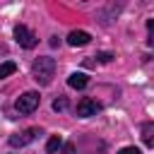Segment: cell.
<instances>
[{
  "label": "cell",
  "mask_w": 154,
  "mask_h": 154,
  "mask_svg": "<svg viewBox=\"0 0 154 154\" xmlns=\"http://www.w3.org/2000/svg\"><path fill=\"white\" fill-rule=\"evenodd\" d=\"M77 149H75V144L72 142H63V147H60V154H75Z\"/></svg>",
  "instance_id": "7c38bea8"
},
{
  "label": "cell",
  "mask_w": 154,
  "mask_h": 154,
  "mask_svg": "<svg viewBox=\"0 0 154 154\" xmlns=\"http://www.w3.org/2000/svg\"><path fill=\"white\" fill-rule=\"evenodd\" d=\"M65 108H67V99L65 96H58L53 101V111H65Z\"/></svg>",
  "instance_id": "8fae6325"
},
{
  "label": "cell",
  "mask_w": 154,
  "mask_h": 154,
  "mask_svg": "<svg viewBox=\"0 0 154 154\" xmlns=\"http://www.w3.org/2000/svg\"><path fill=\"white\" fill-rule=\"evenodd\" d=\"M96 58H99L101 63H111V60H113V55H111V53H106V51H103V53H99Z\"/></svg>",
  "instance_id": "5bb4252c"
},
{
  "label": "cell",
  "mask_w": 154,
  "mask_h": 154,
  "mask_svg": "<svg viewBox=\"0 0 154 154\" xmlns=\"http://www.w3.org/2000/svg\"><path fill=\"white\" fill-rule=\"evenodd\" d=\"M60 147H63V137H60V135H53V137L46 142V152H48V154H55Z\"/></svg>",
  "instance_id": "30bf717a"
},
{
  "label": "cell",
  "mask_w": 154,
  "mask_h": 154,
  "mask_svg": "<svg viewBox=\"0 0 154 154\" xmlns=\"http://www.w3.org/2000/svg\"><path fill=\"white\" fill-rule=\"evenodd\" d=\"M38 101H41L38 91H24V94L14 101V108H17L19 113H31V111L38 108Z\"/></svg>",
  "instance_id": "7a4b0ae2"
},
{
  "label": "cell",
  "mask_w": 154,
  "mask_h": 154,
  "mask_svg": "<svg viewBox=\"0 0 154 154\" xmlns=\"http://www.w3.org/2000/svg\"><path fill=\"white\" fill-rule=\"evenodd\" d=\"M101 111V106L94 101V99H89V96H84L79 103H77V116L79 118H89V116H96Z\"/></svg>",
  "instance_id": "277c9868"
},
{
  "label": "cell",
  "mask_w": 154,
  "mask_h": 154,
  "mask_svg": "<svg viewBox=\"0 0 154 154\" xmlns=\"http://www.w3.org/2000/svg\"><path fill=\"white\" fill-rule=\"evenodd\" d=\"M14 72H17V63H14V60H5V63H0V79L10 77V75H14Z\"/></svg>",
  "instance_id": "ba28073f"
},
{
  "label": "cell",
  "mask_w": 154,
  "mask_h": 154,
  "mask_svg": "<svg viewBox=\"0 0 154 154\" xmlns=\"http://www.w3.org/2000/svg\"><path fill=\"white\" fill-rule=\"evenodd\" d=\"M14 41H17L22 48H34L38 38H36V36L24 26V24H17V26H14Z\"/></svg>",
  "instance_id": "3957f363"
},
{
  "label": "cell",
  "mask_w": 154,
  "mask_h": 154,
  "mask_svg": "<svg viewBox=\"0 0 154 154\" xmlns=\"http://www.w3.org/2000/svg\"><path fill=\"white\" fill-rule=\"evenodd\" d=\"M31 75L38 84H51L53 75H55V60L53 58H36L34 65H31Z\"/></svg>",
  "instance_id": "6da1fadb"
},
{
  "label": "cell",
  "mask_w": 154,
  "mask_h": 154,
  "mask_svg": "<svg viewBox=\"0 0 154 154\" xmlns=\"http://www.w3.org/2000/svg\"><path fill=\"white\" fill-rule=\"evenodd\" d=\"M89 41H91V34H89V31L72 29V31L67 34V43H70V46H75V48H77V46H87Z\"/></svg>",
  "instance_id": "8992f818"
},
{
  "label": "cell",
  "mask_w": 154,
  "mask_h": 154,
  "mask_svg": "<svg viewBox=\"0 0 154 154\" xmlns=\"http://www.w3.org/2000/svg\"><path fill=\"white\" fill-rule=\"evenodd\" d=\"M142 140H144L147 147L154 144V123H144V128H142Z\"/></svg>",
  "instance_id": "9c48e42d"
},
{
  "label": "cell",
  "mask_w": 154,
  "mask_h": 154,
  "mask_svg": "<svg viewBox=\"0 0 154 154\" xmlns=\"http://www.w3.org/2000/svg\"><path fill=\"white\" fill-rule=\"evenodd\" d=\"M118 154H142V149L140 147H123Z\"/></svg>",
  "instance_id": "4fadbf2b"
},
{
  "label": "cell",
  "mask_w": 154,
  "mask_h": 154,
  "mask_svg": "<svg viewBox=\"0 0 154 154\" xmlns=\"http://www.w3.org/2000/svg\"><path fill=\"white\" fill-rule=\"evenodd\" d=\"M36 135H38V128H29V130H24V132H19V135H12V137H10V144H12V147H24V144H29Z\"/></svg>",
  "instance_id": "5b68a950"
},
{
  "label": "cell",
  "mask_w": 154,
  "mask_h": 154,
  "mask_svg": "<svg viewBox=\"0 0 154 154\" xmlns=\"http://www.w3.org/2000/svg\"><path fill=\"white\" fill-rule=\"evenodd\" d=\"M67 84H70L72 89H84V87L89 84V77H87L84 72H72V75L67 77Z\"/></svg>",
  "instance_id": "52a82bcc"
}]
</instances>
